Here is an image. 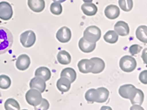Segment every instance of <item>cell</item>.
Wrapping results in <instances>:
<instances>
[{
	"instance_id": "6da1fadb",
	"label": "cell",
	"mask_w": 147,
	"mask_h": 110,
	"mask_svg": "<svg viewBox=\"0 0 147 110\" xmlns=\"http://www.w3.org/2000/svg\"><path fill=\"white\" fill-rule=\"evenodd\" d=\"M13 42V37L11 32L5 27H0V55L9 50Z\"/></svg>"
},
{
	"instance_id": "7a4b0ae2",
	"label": "cell",
	"mask_w": 147,
	"mask_h": 110,
	"mask_svg": "<svg viewBox=\"0 0 147 110\" xmlns=\"http://www.w3.org/2000/svg\"><path fill=\"white\" fill-rule=\"evenodd\" d=\"M101 37V30L96 26L88 27L84 32V38L88 42L96 43Z\"/></svg>"
},
{
	"instance_id": "3957f363",
	"label": "cell",
	"mask_w": 147,
	"mask_h": 110,
	"mask_svg": "<svg viewBox=\"0 0 147 110\" xmlns=\"http://www.w3.org/2000/svg\"><path fill=\"white\" fill-rule=\"evenodd\" d=\"M136 60L130 56L126 55L121 57L120 60L119 66L121 69L127 73L132 72L137 67Z\"/></svg>"
},
{
	"instance_id": "277c9868",
	"label": "cell",
	"mask_w": 147,
	"mask_h": 110,
	"mask_svg": "<svg viewBox=\"0 0 147 110\" xmlns=\"http://www.w3.org/2000/svg\"><path fill=\"white\" fill-rule=\"evenodd\" d=\"M25 98L29 105L34 107L38 106L41 103L42 99L41 93L34 89H31L27 92Z\"/></svg>"
},
{
	"instance_id": "5b68a950",
	"label": "cell",
	"mask_w": 147,
	"mask_h": 110,
	"mask_svg": "<svg viewBox=\"0 0 147 110\" xmlns=\"http://www.w3.org/2000/svg\"><path fill=\"white\" fill-rule=\"evenodd\" d=\"M36 35L32 30L26 31L21 34L20 42L24 47L30 48L36 42Z\"/></svg>"
},
{
	"instance_id": "8992f818",
	"label": "cell",
	"mask_w": 147,
	"mask_h": 110,
	"mask_svg": "<svg viewBox=\"0 0 147 110\" xmlns=\"http://www.w3.org/2000/svg\"><path fill=\"white\" fill-rule=\"evenodd\" d=\"M13 15V10L11 5L7 1L0 2V19L7 21L10 19Z\"/></svg>"
},
{
	"instance_id": "52a82bcc",
	"label": "cell",
	"mask_w": 147,
	"mask_h": 110,
	"mask_svg": "<svg viewBox=\"0 0 147 110\" xmlns=\"http://www.w3.org/2000/svg\"><path fill=\"white\" fill-rule=\"evenodd\" d=\"M72 37V33L69 28L63 27L57 31L56 38L59 42L62 43L68 42Z\"/></svg>"
},
{
	"instance_id": "ba28073f",
	"label": "cell",
	"mask_w": 147,
	"mask_h": 110,
	"mask_svg": "<svg viewBox=\"0 0 147 110\" xmlns=\"http://www.w3.org/2000/svg\"><path fill=\"white\" fill-rule=\"evenodd\" d=\"M31 60L26 54H22L18 56L16 60V68L20 70H25L30 66Z\"/></svg>"
},
{
	"instance_id": "9c48e42d",
	"label": "cell",
	"mask_w": 147,
	"mask_h": 110,
	"mask_svg": "<svg viewBox=\"0 0 147 110\" xmlns=\"http://www.w3.org/2000/svg\"><path fill=\"white\" fill-rule=\"evenodd\" d=\"M94 63L88 59H82L78 63L79 70L84 74L91 73L94 67Z\"/></svg>"
},
{
	"instance_id": "30bf717a",
	"label": "cell",
	"mask_w": 147,
	"mask_h": 110,
	"mask_svg": "<svg viewBox=\"0 0 147 110\" xmlns=\"http://www.w3.org/2000/svg\"><path fill=\"white\" fill-rule=\"evenodd\" d=\"M144 94L142 90L136 88L134 89L129 99L132 105H141L144 100Z\"/></svg>"
},
{
	"instance_id": "8fae6325",
	"label": "cell",
	"mask_w": 147,
	"mask_h": 110,
	"mask_svg": "<svg viewBox=\"0 0 147 110\" xmlns=\"http://www.w3.org/2000/svg\"><path fill=\"white\" fill-rule=\"evenodd\" d=\"M29 85L30 88L37 89L41 93L44 92L47 87L45 81L38 77L33 78L30 81Z\"/></svg>"
},
{
	"instance_id": "7c38bea8",
	"label": "cell",
	"mask_w": 147,
	"mask_h": 110,
	"mask_svg": "<svg viewBox=\"0 0 147 110\" xmlns=\"http://www.w3.org/2000/svg\"><path fill=\"white\" fill-rule=\"evenodd\" d=\"M107 18L109 19H115L118 18L120 14L119 8L116 5H111L107 6L104 11Z\"/></svg>"
},
{
	"instance_id": "4fadbf2b",
	"label": "cell",
	"mask_w": 147,
	"mask_h": 110,
	"mask_svg": "<svg viewBox=\"0 0 147 110\" xmlns=\"http://www.w3.org/2000/svg\"><path fill=\"white\" fill-rule=\"evenodd\" d=\"M114 29L117 34L121 36H126L129 33V28L128 23L124 21H119L114 26Z\"/></svg>"
},
{
	"instance_id": "5bb4252c",
	"label": "cell",
	"mask_w": 147,
	"mask_h": 110,
	"mask_svg": "<svg viewBox=\"0 0 147 110\" xmlns=\"http://www.w3.org/2000/svg\"><path fill=\"white\" fill-rule=\"evenodd\" d=\"M28 5L29 8L35 13H41L45 8L44 0H28Z\"/></svg>"
},
{
	"instance_id": "9a60e30c",
	"label": "cell",
	"mask_w": 147,
	"mask_h": 110,
	"mask_svg": "<svg viewBox=\"0 0 147 110\" xmlns=\"http://www.w3.org/2000/svg\"><path fill=\"white\" fill-rule=\"evenodd\" d=\"M79 47L83 52L90 53L95 50L96 43H92L88 42L83 37L80 38L79 42Z\"/></svg>"
},
{
	"instance_id": "2e32d148",
	"label": "cell",
	"mask_w": 147,
	"mask_h": 110,
	"mask_svg": "<svg viewBox=\"0 0 147 110\" xmlns=\"http://www.w3.org/2000/svg\"><path fill=\"white\" fill-rule=\"evenodd\" d=\"M71 84L69 79L65 77H61L57 82V87L61 92H67L70 89Z\"/></svg>"
},
{
	"instance_id": "e0dca14e",
	"label": "cell",
	"mask_w": 147,
	"mask_h": 110,
	"mask_svg": "<svg viewBox=\"0 0 147 110\" xmlns=\"http://www.w3.org/2000/svg\"><path fill=\"white\" fill-rule=\"evenodd\" d=\"M81 10L87 16H93L97 13L98 8L94 3H85L81 5Z\"/></svg>"
},
{
	"instance_id": "ac0fdd59",
	"label": "cell",
	"mask_w": 147,
	"mask_h": 110,
	"mask_svg": "<svg viewBox=\"0 0 147 110\" xmlns=\"http://www.w3.org/2000/svg\"><path fill=\"white\" fill-rule=\"evenodd\" d=\"M135 88L136 87L133 85H124L121 86L119 89V94L122 98L129 99L133 91Z\"/></svg>"
},
{
	"instance_id": "d6986e66",
	"label": "cell",
	"mask_w": 147,
	"mask_h": 110,
	"mask_svg": "<svg viewBox=\"0 0 147 110\" xmlns=\"http://www.w3.org/2000/svg\"><path fill=\"white\" fill-rule=\"evenodd\" d=\"M34 74L36 77L42 78L45 82L50 80L51 76V70L45 66H41L37 69Z\"/></svg>"
},
{
	"instance_id": "ffe728a7",
	"label": "cell",
	"mask_w": 147,
	"mask_h": 110,
	"mask_svg": "<svg viewBox=\"0 0 147 110\" xmlns=\"http://www.w3.org/2000/svg\"><path fill=\"white\" fill-rule=\"evenodd\" d=\"M90 60L94 63V67L91 73L93 74H98L103 71L105 68V64L104 61L98 57H93Z\"/></svg>"
},
{
	"instance_id": "44dd1931",
	"label": "cell",
	"mask_w": 147,
	"mask_h": 110,
	"mask_svg": "<svg viewBox=\"0 0 147 110\" xmlns=\"http://www.w3.org/2000/svg\"><path fill=\"white\" fill-rule=\"evenodd\" d=\"M57 60L61 65H68L71 63V56L69 52L65 50L59 52L57 55Z\"/></svg>"
},
{
	"instance_id": "7402d4cb",
	"label": "cell",
	"mask_w": 147,
	"mask_h": 110,
	"mask_svg": "<svg viewBox=\"0 0 147 110\" xmlns=\"http://www.w3.org/2000/svg\"><path fill=\"white\" fill-rule=\"evenodd\" d=\"M136 36L137 38L140 42L147 43V27L144 25L139 26L136 30Z\"/></svg>"
},
{
	"instance_id": "603a6c76",
	"label": "cell",
	"mask_w": 147,
	"mask_h": 110,
	"mask_svg": "<svg viewBox=\"0 0 147 110\" xmlns=\"http://www.w3.org/2000/svg\"><path fill=\"white\" fill-rule=\"evenodd\" d=\"M61 77H65L69 79L71 83L74 82L76 78V73L75 70L70 68H67L62 70L61 73Z\"/></svg>"
},
{
	"instance_id": "cb8c5ba5",
	"label": "cell",
	"mask_w": 147,
	"mask_h": 110,
	"mask_svg": "<svg viewBox=\"0 0 147 110\" xmlns=\"http://www.w3.org/2000/svg\"><path fill=\"white\" fill-rule=\"evenodd\" d=\"M97 90L98 93V97L96 102L103 103L106 102L108 100L110 94L109 90L104 87L98 88Z\"/></svg>"
},
{
	"instance_id": "d4e9b609",
	"label": "cell",
	"mask_w": 147,
	"mask_h": 110,
	"mask_svg": "<svg viewBox=\"0 0 147 110\" xmlns=\"http://www.w3.org/2000/svg\"><path fill=\"white\" fill-rule=\"evenodd\" d=\"M103 38L105 42L110 44H115L119 39V35L114 30L108 31L103 36Z\"/></svg>"
},
{
	"instance_id": "484cf974",
	"label": "cell",
	"mask_w": 147,
	"mask_h": 110,
	"mask_svg": "<svg viewBox=\"0 0 147 110\" xmlns=\"http://www.w3.org/2000/svg\"><path fill=\"white\" fill-rule=\"evenodd\" d=\"M6 110H20V107L18 102L13 98H9L5 102L4 105Z\"/></svg>"
},
{
	"instance_id": "4316f807",
	"label": "cell",
	"mask_w": 147,
	"mask_h": 110,
	"mask_svg": "<svg viewBox=\"0 0 147 110\" xmlns=\"http://www.w3.org/2000/svg\"><path fill=\"white\" fill-rule=\"evenodd\" d=\"M98 97L97 90L95 89H91L86 92L85 98L88 102L94 103L96 102Z\"/></svg>"
},
{
	"instance_id": "83f0119b",
	"label": "cell",
	"mask_w": 147,
	"mask_h": 110,
	"mask_svg": "<svg viewBox=\"0 0 147 110\" xmlns=\"http://www.w3.org/2000/svg\"><path fill=\"white\" fill-rule=\"evenodd\" d=\"M119 4L121 9L125 12L131 11L134 6L133 0H119Z\"/></svg>"
},
{
	"instance_id": "f1b7e54d",
	"label": "cell",
	"mask_w": 147,
	"mask_h": 110,
	"mask_svg": "<svg viewBox=\"0 0 147 110\" xmlns=\"http://www.w3.org/2000/svg\"><path fill=\"white\" fill-rule=\"evenodd\" d=\"M11 85V80L7 75H0V88L2 89H7L10 87Z\"/></svg>"
},
{
	"instance_id": "f546056e",
	"label": "cell",
	"mask_w": 147,
	"mask_h": 110,
	"mask_svg": "<svg viewBox=\"0 0 147 110\" xmlns=\"http://www.w3.org/2000/svg\"><path fill=\"white\" fill-rule=\"evenodd\" d=\"M50 11L53 14L59 15L62 12V7L61 4L57 2H53L51 4Z\"/></svg>"
},
{
	"instance_id": "4dcf8cb0",
	"label": "cell",
	"mask_w": 147,
	"mask_h": 110,
	"mask_svg": "<svg viewBox=\"0 0 147 110\" xmlns=\"http://www.w3.org/2000/svg\"><path fill=\"white\" fill-rule=\"evenodd\" d=\"M142 47L138 44H134L129 47V52L132 56H134L135 55L140 53L142 51Z\"/></svg>"
},
{
	"instance_id": "1f68e13d",
	"label": "cell",
	"mask_w": 147,
	"mask_h": 110,
	"mask_svg": "<svg viewBox=\"0 0 147 110\" xmlns=\"http://www.w3.org/2000/svg\"><path fill=\"white\" fill-rule=\"evenodd\" d=\"M50 107L49 102L46 99H42L41 103L37 106L34 107L35 110H48Z\"/></svg>"
},
{
	"instance_id": "d6a6232c",
	"label": "cell",
	"mask_w": 147,
	"mask_h": 110,
	"mask_svg": "<svg viewBox=\"0 0 147 110\" xmlns=\"http://www.w3.org/2000/svg\"><path fill=\"white\" fill-rule=\"evenodd\" d=\"M140 81L144 84H147V70H144L140 74L139 77Z\"/></svg>"
},
{
	"instance_id": "836d02e7",
	"label": "cell",
	"mask_w": 147,
	"mask_h": 110,
	"mask_svg": "<svg viewBox=\"0 0 147 110\" xmlns=\"http://www.w3.org/2000/svg\"><path fill=\"white\" fill-rule=\"evenodd\" d=\"M53 1L55 2H57V3H63L66 1V0H52Z\"/></svg>"
},
{
	"instance_id": "e575fe53",
	"label": "cell",
	"mask_w": 147,
	"mask_h": 110,
	"mask_svg": "<svg viewBox=\"0 0 147 110\" xmlns=\"http://www.w3.org/2000/svg\"><path fill=\"white\" fill-rule=\"evenodd\" d=\"M85 3H91L92 2L93 0H83Z\"/></svg>"
}]
</instances>
